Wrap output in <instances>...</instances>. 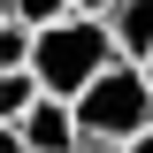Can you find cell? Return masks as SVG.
I'll list each match as a JSON object with an SVG mask.
<instances>
[{
  "instance_id": "cell-11",
  "label": "cell",
  "mask_w": 153,
  "mask_h": 153,
  "mask_svg": "<svg viewBox=\"0 0 153 153\" xmlns=\"http://www.w3.org/2000/svg\"><path fill=\"white\" fill-rule=\"evenodd\" d=\"M84 153H123V146H84Z\"/></svg>"
},
{
  "instance_id": "cell-4",
  "label": "cell",
  "mask_w": 153,
  "mask_h": 153,
  "mask_svg": "<svg viewBox=\"0 0 153 153\" xmlns=\"http://www.w3.org/2000/svg\"><path fill=\"white\" fill-rule=\"evenodd\" d=\"M107 31H115V54L123 61H153V0H115Z\"/></svg>"
},
{
  "instance_id": "cell-6",
  "label": "cell",
  "mask_w": 153,
  "mask_h": 153,
  "mask_svg": "<svg viewBox=\"0 0 153 153\" xmlns=\"http://www.w3.org/2000/svg\"><path fill=\"white\" fill-rule=\"evenodd\" d=\"M31 46H38L31 23H0V76L8 69H31Z\"/></svg>"
},
{
  "instance_id": "cell-5",
  "label": "cell",
  "mask_w": 153,
  "mask_h": 153,
  "mask_svg": "<svg viewBox=\"0 0 153 153\" xmlns=\"http://www.w3.org/2000/svg\"><path fill=\"white\" fill-rule=\"evenodd\" d=\"M38 100H46V84H38L31 69H8V76H0V123H23Z\"/></svg>"
},
{
  "instance_id": "cell-3",
  "label": "cell",
  "mask_w": 153,
  "mask_h": 153,
  "mask_svg": "<svg viewBox=\"0 0 153 153\" xmlns=\"http://www.w3.org/2000/svg\"><path fill=\"white\" fill-rule=\"evenodd\" d=\"M16 130H23V146H31V153H84V123H76V107H69V100H54V92L38 100Z\"/></svg>"
},
{
  "instance_id": "cell-10",
  "label": "cell",
  "mask_w": 153,
  "mask_h": 153,
  "mask_svg": "<svg viewBox=\"0 0 153 153\" xmlns=\"http://www.w3.org/2000/svg\"><path fill=\"white\" fill-rule=\"evenodd\" d=\"M123 153H153V130H146V138H130V146H123Z\"/></svg>"
},
{
  "instance_id": "cell-9",
  "label": "cell",
  "mask_w": 153,
  "mask_h": 153,
  "mask_svg": "<svg viewBox=\"0 0 153 153\" xmlns=\"http://www.w3.org/2000/svg\"><path fill=\"white\" fill-rule=\"evenodd\" d=\"M107 8H115V0H76V16H107Z\"/></svg>"
},
{
  "instance_id": "cell-8",
  "label": "cell",
  "mask_w": 153,
  "mask_h": 153,
  "mask_svg": "<svg viewBox=\"0 0 153 153\" xmlns=\"http://www.w3.org/2000/svg\"><path fill=\"white\" fill-rule=\"evenodd\" d=\"M0 153H31V146H23V130H16V123H0Z\"/></svg>"
},
{
  "instance_id": "cell-2",
  "label": "cell",
  "mask_w": 153,
  "mask_h": 153,
  "mask_svg": "<svg viewBox=\"0 0 153 153\" xmlns=\"http://www.w3.org/2000/svg\"><path fill=\"white\" fill-rule=\"evenodd\" d=\"M76 123H84V146H130V138L153 130V84L138 61H115L107 76H92L84 92L69 100Z\"/></svg>"
},
{
  "instance_id": "cell-1",
  "label": "cell",
  "mask_w": 153,
  "mask_h": 153,
  "mask_svg": "<svg viewBox=\"0 0 153 153\" xmlns=\"http://www.w3.org/2000/svg\"><path fill=\"white\" fill-rule=\"evenodd\" d=\"M115 61H123V54H115L107 16H61V23H46L38 46H31V76H38L54 100H76L92 76H107Z\"/></svg>"
},
{
  "instance_id": "cell-12",
  "label": "cell",
  "mask_w": 153,
  "mask_h": 153,
  "mask_svg": "<svg viewBox=\"0 0 153 153\" xmlns=\"http://www.w3.org/2000/svg\"><path fill=\"white\" fill-rule=\"evenodd\" d=\"M138 69H146V84H153V61H138Z\"/></svg>"
},
{
  "instance_id": "cell-7",
  "label": "cell",
  "mask_w": 153,
  "mask_h": 153,
  "mask_svg": "<svg viewBox=\"0 0 153 153\" xmlns=\"http://www.w3.org/2000/svg\"><path fill=\"white\" fill-rule=\"evenodd\" d=\"M61 16H76V0H16V23H31V31H46Z\"/></svg>"
}]
</instances>
